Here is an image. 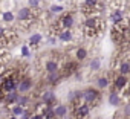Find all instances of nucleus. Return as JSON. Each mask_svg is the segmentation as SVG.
<instances>
[{"label": "nucleus", "mask_w": 130, "mask_h": 119, "mask_svg": "<svg viewBox=\"0 0 130 119\" xmlns=\"http://www.w3.org/2000/svg\"><path fill=\"white\" fill-rule=\"evenodd\" d=\"M104 20L100 18V17H95V15H89L86 20H84V25H83V29H84V34L86 37L89 38H95L103 29H104Z\"/></svg>", "instance_id": "obj_1"}, {"label": "nucleus", "mask_w": 130, "mask_h": 119, "mask_svg": "<svg viewBox=\"0 0 130 119\" xmlns=\"http://www.w3.org/2000/svg\"><path fill=\"white\" fill-rule=\"evenodd\" d=\"M83 101L86 104H89L90 107L92 105H96L101 101V93L96 89H87V90L83 92Z\"/></svg>", "instance_id": "obj_2"}, {"label": "nucleus", "mask_w": 130, "mask_h": 119, "mask_svg": "<svg viewBox=\"0 0 130 119\" xmlns=\"http://www.w3.org/2000/svg\"><path fill=\"white\" fill-rule=\"evenodd\" d=\"M100 9V3L98 0H84V3L81 6V12L86 15H93V12Z\"/></svg>", "instance_id": "obj_3"}, {"label": "nucleus", "mask_w": 130, "mask_h": 119, "mask_svg": "<svg viewBox=\"0 0 130 119\" xmlns=\"http://www.w3.org/2000/svg\"><path fill=\"white\" fill-rule=\"evenodd\" d=\"M90 113V105L89 104H80L78 107L74 108V119H86Z\"/></svg>", "instance_id": "obj_4"}, {"label": "nucleus", "mask_w": 130, "mask_h": 119, "mask_svg": "<svg viewBox=\"0 0 130 119\" xmlns=\"http://www.w3.org/2000/svg\"><path fill=\"white\" fill-rule=\"evenodd\" d=\"M77 70H78V64L75 61H69L61 67V70H58V73L61 75V78H66V76H71L72 73H75Z\"/></svg>", "instance_id": "obj_5"}, {"label": "nucleus", "mask_w": 130, "mask_h": 119, "mask_svg": "<svg viewBox=\"0 0 130 119\" xmlns=\"http://www.w3.org/2000/svg\"><path fill=\"white\" fill-rule=\"evenodd\" d=\"M31 89H32V80H31V78H28V76H25V78L19 80L17 87H15V90H17L19 93H26V92H29Z\"/></svg>", "instance_id": "obj_6"}, {"label": "nucleus", "mask_w": 130, "mask_h": 119, "mask_svg": "<svg viewBox=\"0 0 130 119\" xmlns=\"http://www.w3.org/2000/svg\"><path fill=\"white\" fill-rule=\"evenodd\" d=\"M41 101L46 107H55V102H57V96L52 90H44L41 93Z\"/></svg>", "instance_id": "obj_7"}, {"label": "nucleus", "mask_w": 130, "mask_h": 119, "mask_svg": "<svg viewBox=\"0 0 130 119\" xmlns=\"http://www.w3.org/2000/svg\"><path fill=\"white\" fill-rule=\"evenodd\" d=\"M127 83H128V80H127V75H118V76H115V80H113V87H115V92H119V90H125L127 89Z\"/></svg>", "instance_id": "obj_8"}, {"label": "nucleus", "mask_w": 130, "mask_h": 119, "mask_svg": "<svg viewBox=\"0 0 130 119\" xmlns=\"http://www.w3.org/2000/svg\"><path fill=\"white\" fill-rule=\"evenodd\" d=\"M17 98H19V92H15V90H12V92H8V93H5V98H3V102H5L6 105H11V104H15V101H17Z\"/></svg>", "instance_id": "obj_9"}, {"label": "nucleus", "mask_w": 130, "mask_h": 119, "mask_svg": "<svg viewBox=\"0 0 130 119\" xmlns=\"http://www.w3.org/2000/svg\"><path fill=\"white\" fill-rule=\"evenodd\" d=\"M60 81H61V75H60L58 72H51V73L47 75V78H46V83L51 84V86H57Z\"/></svg>", "instance_id": "obj_10"}, {"label": "nucleus", "mask_w": 130, "mask_h": 119, "mask_svg": "<svg viewBox=\"0 0 130 119\" xmlns=\"http://www.w3.org/2000/svg\"><path fill=\"white\" fill-rule=\"evenodd\" d=\"M109 104L113 105V107L121 105V95H119V92H115V90H113V92L109 95Z\"/></svg>", "instance_id": "obj_11"}, {"label": "nucleus", "mask_w": 130, "mask_h": 119, "mask_svg": "<svg viewBox=\"0 0 130 119\" xmlns=\"http://www.w3.org/2000/svg\"><path fill=\"white\" fill-rule=\"evenodd\" d=\"M57 37H58L61 41L68 43V41H71V40H72V31H71V29H61V31L57 34Z\"/></svg>", "instance_id": "obj_12"}, {"label": "nucleus", "mask_w": 130, "mask_h": 119, "mask_svg": "<svg viewBox=\"0 0 130 119\" xmlns=\"http://www.w3.org/2000/svg\"><path fill=\"white\" fill-rule=\"evenodd\" d=\"M54 114L55 117H64L68 114V107L66 105H63V104H58L54 107Z\"/></svg>", "instance_id": "obj_13"}, {"label": "nucleus", "mask_w": 130, "mask_h": 119, "mask_svg": "<svg viewBox=\"0 0 130 119\" xmlns=\"http://www.w3.org/2000/svg\"><path fill=\"white\" fill-rule=\"evenodd\" d=\"M110 18L113 23H122L124 22V15H122V11L121 9H115L112 14H110Z\"/></svg>", "instance_id": "obj_14"}, {"label": "nucleus", "mask_w": 130, "mask_h": 119, "mask_svg": "<svg viewBox=\"0 0 130 119\" xmlns=\"http://www.w3.org/2000/svg\"><path fill=\"white\" fill-rule=\"evenodd\" d=\"M44 69L47 70V73H51V72H58V70H60V64H58L57 61H54V59H51V61H47V63L44 64Z\"/></svg>", "instance_id": "obj_15"}, {"label": "nucleus", "mask_w": 130, "mask_h": 119, "mask_svg": "<svg viewBox=\"0 0 130 119\" xmlns=\"http://www.w3.org/2000/svg\"><path fill=\"white\" fill-rule=\"evenodd\" d=\"M41 40H43V35H41V34H32V35L29 37V44H31L32 47H37V46L41 43Z\"/></svg>", "instance_id": "obj_16"}, {"label": "nucleus", "mask_w": 130, "mask_h": 119, "mask_svg": "<svg viewBox=\"0 0 130 119\" xmlns=\"http://www.w3.org/2000/svg\"><path fill=\"white\" fill-rule=\"evenodd\" d=\"M118 72H119L121 75H128V73H130V64H128L127 59H125V61H122V63L118 66Z\"/></svg>", "instance_id": "obj_17"}, {"label": "nucleus", "mask_w": 130, "mask_h": 119, "mask_svg": "<svg viewBox=\"0 0 130 119\" xmlns=\"http://www.w3.org/2000/svg\"><path fill=\"white\" fill-rule=\"evenodd\" d=\"M75 58H77V61H83V59L87 58V50L86 47H78L77 52H75Z\"/></svg>", "instance_id": "obj_18"}, {"label": "nucleus", "mask_w": 130, "mask_h": 119, "mask_svg": "<svg viewBox=\"0 0 130 119\" xmlns=\"http://www.w3.org/2000/svg\"><path fill=\"white\" fill-rule=\"evenodd\" d=\"M23 111H25V107H22V105H19V104H15L12 108H11V113H12V116H22L23 114Z\"/></svg>", "instance_id": "obj_19"}, {"label": "nucleus", "mask_w": 130, "mask_h": 119, "mask_svg": "<svg viewBox=\"0 0 130 119\" xmlns=\"http://www.w3.org/2000/svg\"><path fill=\"white\" fill-rule=\"evenodd\" d=\"M96 84H98L100 89H106V87L109 86V78H107V76H100V78L96 80Z\"/></svg>", "instance_id": "obj_20"}, {"label": "nucleus", "mask_w": 130, "mask_h": 119, "mask_svg": "<svg viewBox=\"0 0 130 119\" xmlns=\"http://www.w3.org/2000/svg\"><path fill=\"white\" fill-rule=\"evenodd\" d=\"M100 67H101V59L100 58H93L90 61V69L92 70H98Z\"/></svg>", "instance_id": "obj_21"}, {"label": "nucleus", "mask_w": 130, "mask_h": 119, "mask_svg": "<svg viewBox=\"0 0 130 119\" xmlns=\"http://www.w3.org/2000/svg\"><path fill=\"white\" fill-rule=\"evenodd\" d=\"M3 20H5V22H8V23H9V22H12V20H14V14H12L11 11L3 12Z\"/></svg>", "instance_id": "obj_22"}, {"label": "nucleus", "mask_w": 130, "mask_h": 119, "mask_svg": "<svg viewBox=\"0 0 130 119\" xmlns=\"http://www.w3.org/2000/svg\"><path fill=\"white\" fill-rule=\"evenodd\" d=\"M63 6L61 5H54V6H51V12H54V14H58V12H63Z\"/></svg>", "instance_id": "obj_23"}, {"label": "nucleus", "mask_w": 130, "mask_h": 119, "mask_svg": "<svg viewBox=\"0 0 130 119\" xmlns=\"http://www.w3.org/2000/svg\"><path fill=\"white\" fill-rule=\"evenodd\" d=\"M28 2H29L31 8H40V2H41V0H28Z\"/></svg>", "instance_id": "obj_24"}, {"label": "nucleus", "mask_w": 130, "mask_h": 119, "mask_svg": "<svg viewBox=\"0 0 130 119\" xmlns=\"http://www.w3.org/2000/svg\"><path fill=\"white\" fill-rule=\"evenodd\" d=\"M22 55H23V56H29V55H31L28 46H22Z\"/></svg>", "instance_id": "obj_25"}, {"label": "nucleus", "mask_w": 130, "mask_h": 119, "mask_svg": "<svg viewBox=\"0 0 130 119\" xmlns=\"http://www.w3.org/2000/svg\"><path fill=\"white\" fill-rule=\"evenodd\" d=\"M29 119H43V116H41V113H34V114H31Z\"/></svg>", "instance_id": "obj_26"}, {"label": "nucleus", "mask_w": 130, "mask_h": 119, "mask_svg": "<svg viewBox=\"0 0 130 119\" xmlns=\"http://www.w3.org/2000/svg\"><path fill=\"white\" fill-rule=\"evenodd\" d=\"M3 34H5V29H3V28H0V40H2V37H3Z\"/></svg>", "instance_id": "obj_27"}, {"label": "nucleus", "mask_w": 130, "mask_h": 119, "mask_svg": "<svg viewBox=\"0 0 130 119\" xmlns=\"http://www.w3.org/2000/svg\"><path fill=\"white\" fill-rule=\"evenodd\" d=\"M8 119H19L17 116H11V117H8Z\"/></svg>", "instance_id": "obj_28"}, {"label": "nucleus", "mask_w": 130, "mask_h": 119, "mask_svg": "<svg viewBox=\"0 0 130 119\" xmlns=\"http://www.w3.org/2000/svg\"><path fill=\"white\" fill-rule=\"evenodd\" d=\"M58 2H63V0H58Z\"/></svg>", "instance_id": "obj_29"}]
</instances>
